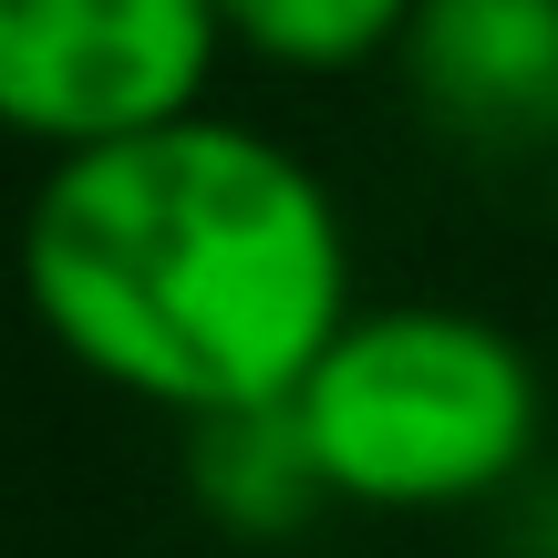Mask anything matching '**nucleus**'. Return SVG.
Listing matches in <instances>:
<instances>
[{
  "instance_id": "obj_6",
  "label": "nucleus",
  "mask_w": 558,
  "mask_h": 558,
  "mask_svg": "<svg viewBox=\"0 0 558 558\" xmlns=\"http://www.w3.org/2000/svg\"><path fill=\"white\" fill-rule=\"evenodd\" d=\"M414 11L424 0H218V32L269 73H362L403 52Z\"/></svg>"
},
{
  "instance_id": "obj_1",
  "label": "nucleus",
  "mask_w": 558,
  "mask_h": 558,
  "mask_svg": "<svg viewBox=\"0 0 558 558\" xmlns=\"http://www.w3.org/2000/svg\"><path fill=\"white\" fill-rule=\"evenodd\" d=\"M21 300L83 383L177 424L290 403L362 311L331 186L279 135L207 104L41 166Z\"/></svg>"
},
{
  "instance_id": "obj_3",
  "label": "nucleus",
  "mask_w": 558,
  "mask_h": 558,
  "mask_svg": "<svg viewBox=\"0 0 558 558\" xmlns=\"http://www.w3.org/2000/svg\"><path fill=\"white\" fill-rule=\"evenodd\" d=\"M218 0H0V135L41 156L124 145L207 104Z\"/></svg>"
},
{
  "instance_id": "obj_4",
  "label": "nucleus",
  "mask_w": 558,
  "mask_h": 558,
  "mask_svg": "<svg viewBox=\"0 0 558 558\" xmlns=\"http://www.w3.org/2000/svg\"><path fill=\"white\" fill-rule=\"evenodd\" d=\"M403 94L465 156H558V0H424Z\"/></svg>"
},
{
  "instance_id": "obj_7",
  "label": "nucleus",
  "mask_w": 558,
  "mask_h": 558,
  "mask_svg": "<svg viewBox=\"0 0 558 558\" xmlns=\"http://www.w3.org/2000/svg\"><path fill=\"white\" fill-rule=\"evenodd\" d=\"M548 239H558V156H548Z\"/></svg>"
},
{
  "instance_id": "obj_5",
  "label": "nucleus",
  "mask_w": 558,
  "mask_h": 558,
  "mask_svg": "<svg viewBox=\"0 0 558 558\" xmlns=\"http://www.w3.org/2000/svg\"><path fill=\"white\" fill-rule=\"evenodd\" d=\"M177 465H186L197 518L218 527V538H239V548H279V538H300L320 507H341L290 403H239V414L186 424Z\"/></svg>"
},
{
  "instance_id": "obj_2",
  "label": "nucleus",
  "mask_w": 558,
  "mask_h": 558,
  "mask_svg": "<svg viewBox=\"0 0 558 558\" xmlns=\"http://www.w3.org/2000/svg\"><path fill=\"white\" fill-rule=\"evenodd\" d=\"M290 414L341 507L445 518V507H486L538 465L548 383L507 320L456 300H383L331 331Z\"/></svg>"
}]
</instances>
